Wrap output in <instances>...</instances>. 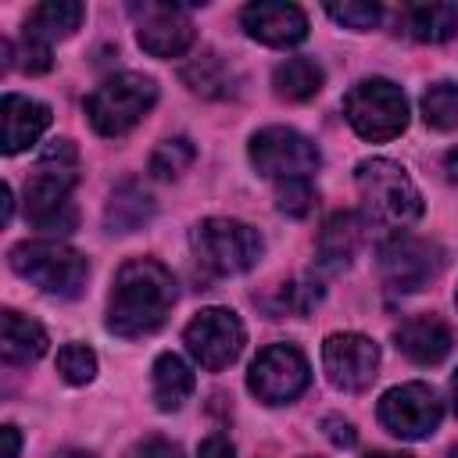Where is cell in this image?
Segmentation results:
<instances>
[{
    "label": "cell",
    "mask_w": 458,
    "mask_h": 458,
    "mask_svg": "<svg viewBox=\"0 0 458 458\" xmlns=\"http://www.w3.org/2000/svg\"><path fill=\"white\" fill-rule=\"evenodd\" d=\"M422 118L433 129H458V82H433L422 93Z\"/></svg>",
    "instance_id": "obj_26"
},
{
    "label": "cell",
    "mask_w": 458,
    "mask_h": 458,
    "mask_svg": "<svg viewBox=\"0 0 458 458\" xmlns=\"http://www.w3.org/2000/svg\"><path fill=\"white\" fill-rule=\"evenodd\" d=\"M47 68H50V43H43V39L25 32V39H21V72L39 75Z\"/></svg>",
    "instance_id": "obj_31"
},
{
    "label": "cell",
    "mask_w": 458,
    "mask_h": 458,
    "mask_svg": "<svg viewBox=\"0 0 458 458\" xmlns=\"http://www.w3.org/2000/svg\"><path fill=\"white\" fill-rule=\"evenodd\" d=\"M4 361L7 365H32L43 351H47V333L39 322L18 315V311H4Z\"/></svg>",
    "instance_id": "obj_21"
},
{
    "label": "cell",
    "mask_w": 458,
    "mask_h": 458,
    "mask_svg": "<svg viewBox=\"0 0 458 458\" xmlns=\"http://www.w3.org/2000/svg\"><path fill=\"white\" fill-rule=\"evenodd\" d=\"M136 21V39L154 57H179L193 43V21L179 4H132L129 7Z\"/></svg>",
    "instance_id": "obj_13"
},
{
    "label": "cell",
    "mask_w": 458,
    "mask_h": 458,
    "mask_svg": "<svg viewBox=\"0 0 458 458\" xmlns=\"http://www.w3.org/2000/svg\"><path fill=\"white\" fill-rule=\"evenodd\" d=\"M451 458H458V447H454V451H451Z\"/></svg>",
    "instance_id": "obj_40"
},
{
    "label": "cell",
    "mask_w": 458,
    "mask_h": 458,
    "mask_svg": "<svg viewBox=\"0 0 458 458\" xmlns=\"http://www.w3.org/2000/svg\"><path fill=\"white\" fill-rule=\"evenodd\" d=\"M182 82L190 86V89H197V93H204V97H225L233 86V75H229V68L215 57V54H200V57H193L190 64H182Z\"/></svg>",
    "instance_id": "obj_24"
},
{
    "label": "cell",
    "mask_w": 458,
    "mask_h": 458,
    "mask_svg": "<svg viewBox=\"0 0 458 458\" xmlns=\"http://www.w3.org/2000/svg\"><path fill=\"white\" fill-rule=\"evenodd\" d=\"M150 215V200L147 193H140L132 182H125L122 190H114L111 204H107V225L118 233H132L140 222H147Z\"/></svg>",
    "instance_id": "obj_25"
},
{
    "label": "cell",
    "mask_w": 458,
    "mask_h": 458,
    "mask_svg": "<svg viewBox=\"0 0 458 458\" xmlns=\"http://www.w3.org/2000/svg\"><path fill=\"white\" fill-rule=\"evenodd\" d=\"M322 429H326V437H329L336 447H351V444H354V426H351L347 419H340V415L322 419Z\"/></svg>",
    "instance_id": "obj_33"
},
{
    "label": "cell",
    "mask_w": 458,
    "mask_h": 458,
    "mask_svg": "<svg viewBox=\"0 0 458 458\" xmlns=\"http://www.w3.org/2000/svg\"><path fill=\"white\" fill-rule=\"evenodd\" d=\"M361 247V218L351 211H336L322 222L318 229V258L329 268H344L351 265V258Z\"/></svg>",
    "instance_id": "obj_19"
},
{
    "label": "cell",
    "mask_w": 458,
    "mask_h": 458,
    "mask_svg": "<svg viewBox=\"0 0 458 458\" xmlns=\"http://www.w3.org/2000/svg\"><path fill=\"white\" fill-rule=\"evenodd\" d=\"M150 390H154V401L161 411H175L193 394V372L186 369V361L179 354H161L150 372Z\"/></svg>",
    "instance_id": "obj_22"
},
{
    "label": "cell",
    "mask_w": 458,
    "mask_h": 458,
    "mask_svg": "<svg viewBox=\"0 0 458 458\" xmlns=\"http://www.w3.org/2000/svg\"><path fill=\"white\" fill-rule=\"evenodd\" d=\"M154 100H157V86L150 75L122 72V75L104 79L86 97V114L100 136H125L154 107Z\"/></svg>",
    "instance_id": "obj_5"
},
{
    "label": "cell",
    "mask_w": 458,
    "mask_h": 458,
    "mask_svg": "<svg viewBox=\"0 0 458 458\" xmlns=\"http://www.w3.org/2000/svg\"><path fill=\"white\" fill-rule=\"evenodd\" d=\"M272 86L283 100H311L322 89V68L308 57H290V61L276 64Z\"/></svg>",
    "instance_id": "obj_23"
},
{
    "label": "cell",
    "mask_w": 458,
    "mask_h": 458,
    "mask_svg": "<svg viewBox=\"0 0 458 458\" xmlns=\"http://www.w3.org/2000/svg\"><path fill=\"white\" fill-rule=\"evenodd\" d=\"M175 304V279L154 258H132L118 268L111 301H107V326L118 336H147L154 333Z\"/></svg>",
    "instance_id": "obj_1"
},
{
    "label": "cell",
    "mask_w": 458,
    "mask_h": 458,
    "mask_svg": "<svg viewBox=\"0 0 458 458\" xmlns=\"http://www.w3.org/2000/svg\"><path fill=\"white\" fill-rule=\"evenodd\" d=\"M261 236L258 229L236 222V218H208L193 229V250L197 258L218 272V276H236L258 265L261 258Z\"/></svg>",
    "instance_id": "obj_7"
},
{
    "label": "cell",
    "mask_w": 458,
    "mask_h": 458,
    "mask_svg": "<svg viewBox=\"0 0 458 458\" xmlns=\"http://www.w3.org/2000/svg\"><path fill=\"white\" fill-rule=\"evenodd\" d=\"M444 268V250L419 236H394L379 243V276L397 293H415L429 286Z\"/></svg>",
    "instance_id": "obj_9"
},
{
    "label": "cell",
    "mask_w": 458,
    "mask_h": 458,
    "mask_svg": "<svg viewBox=\"0 0 458 458\" xmlns=\"http://www.w3.org/2000/svg\"><path fill=\"white\" fill-rule=\"evenodd\" d=\"M79 179V154L68 140H54L36 172L25 182V218L43 233H72L75 229V204L72 186Z\"/></svg>",
    "instance_id": "obj_2"
},
{
    "label": "cell",
    "mask_w": 458,
    "mask_h": 458,
    "mask_svg": "<svg viewBox=\"0 0 458 458\" xmlns=\"http://www.w3.org/2000/svg\"><path fill=\"white\" fill-rule=\"evenodd\" d=\"M57 458H93L89 451H75V447H68V451H61Z\"/></svg>",
    "instance_id": "obj_37"
},
{
    "label": "cell",
    "mask_w": 458,
    "mask_h": 458,
    "mask_svg": "<svg viewBox=\"0 0 458 458\" xmlns=\"http://www.w3.org/2000/svg\"><path fill=\"white\" fill-rule=\"evenodd\" d=\"M82 18H86V7L82 4H75V0H47V4H39V7L29 11L25 32L36 36V39H43V43H50V39L72 36Z\"/></svg>",
    "instance_id": "obj_20"
},
{
    "label": "cell",
    "mask_w": 458,
    "mask_h": 458,
    "mask_svg": "<svg viewBox=\"0 0 458 458\" xmlns=\"http://www.w3.org/2000/svg\"><path fill=\"white\" fill-rule=\"evenodd\" d=\"M240 21L247 36L265 47H293L308 36V18L297 4H276V0L247 4L240 11Z\"/></svg>",
    "instance_id": "obj_15"
},
{
    "label": "cell",
    "mask_w": 458,
    "mask_h": 458,
    "mask_svg": "<svg viewBox=\"0 0 458 458\" xmlns=\"http://www.w3.org/2000/svg\"><path fill=\"white\" fill-rule=\"evenodd\" d=\"M11 268L54 297H79L89 276L86 258L57 240H25L11 247Z\"/></svg>",
    "instance_id": "obj_4"
},
{
    "label": "cell",
    "mask_w": 458,
    "mask_h": 458,
    "mask_svg": "<svg viewBox=\"0 0 458 458\" xmlns=\"http://www.w3.org/2000/svg\"><path fill=\"white\" fill-rule=\"evenodd\" d=\"M369 458H408V454H390V451H379V454H369Z\"/></svg>",
    "instance_id": "obj_39"
},
{
    "label": "cell",
    "mask_w": 458,
    "mask_h": 458,
    "mask_svg": "<svg viewBox=\"0 0 458 458\" xmlns=\"http://www.w3.org/2000/svg\"><path fill=\"white\" fill-rule=\"evenodd\" d=\"M247 386L265 404H286L308 386V361L293 344H268L254 358Z\"/></svg>",
    "instance_id": "obj_11"
},
{
    "label": "cell",
    "mask_w": 458,
    "mask_h": 458,
    "mask_svg": "<svg viewBox=\"0 0 458 458\" xmlns=\"http://www.w3.org/2000/svg\"><path fill=\"white\" fill-rule=\"evenodd\" d=\"M394 340H397V351L408 354L415 365H440L454 344L451 329L437 315H415V318L401 322Z\"/></svg>",
    "instance_id": "obj_16"
},
{
    "label": "cell",
    "mask_w": 458,
    "mask_h": 458,
    "mask_svg": "<svg viewBox=\"0 0 458 458\" xmlns=\"http://www.w3.org/2000/svg\"><path fill=\"white\" fill-rule=\"evenodd\" d=\"M322 365L336 390H365L379 369V347L361 333H333L322 344Z\"/></svg>",
    "instance_id": "obj_14"
},
{
    "label": "cell",
    "mask_w": 458,
    "mask_h": 458,
    "mask_svg": "<svg viewBox=\"0 0 458 458\" xmlns=\"http://www.w3.org/2000/svg\"><path fill=\"white\" fill-rule=\"evenodd\" d=\"M397 25L419 43H444L458 29V4H408Z\"/></svg>",
    "instance_id": "obj_18"
},
{
    "label": "cell",
    "mask_w": 458,
    "mask_h": 458,
    "mask_svg": "<svg viewBox=\"0 0 458 458\" xmlns=\"http://www.w3.org/2000/svg\"><path fill=\"white\" fill-rule=\"evenodd\" d=\"M193 157H197L193 143H190L186 136H175V140L157 143V150L150 154V172H154L157 179H175L179 172H186V168H190V161H193Z\"/></svg>",
    "instance_id": "obj_27"
},
{
    "label": "cell",
    "mask_w": 458,
    "mask_h": 458,
    "mask_svg": "<svg viewBox=\"0 0 458 458\" xmlns=\"http://www.w3.org/2000/svg\"><path fill=\"white\" fill-rule=\"evenodd\" d=\"M440 397L426 383H404L379 397V422L401 440H422L440 426Z\"/></svg>",
    "instance_id": "obj_12"
},
{
    "label": "cell",
    "mask_w": 458,
    "mask_h": 458,
    "mask_svg": "<svg viewBox=\"0 0 458 458\" xmlns=\"http://www.w3.org/2000/svg\"><path fill=\"white\" fill-rule=\"evenodd\" d=\"M444 165H447L451 182H458V147H454V150H447V161H444Z\"/></svg>",
    "instance_id": "obj_36"
},
{
    "label": "cell",
    "mask_w": 458,
    "mask_h": 458,
    "mask_svg": "<svg viewBox=\"0 0 458 458\" xmlns=\"http://www.w3.org/2000/svg\"><path fill=\"white\" fill-rule=\"evenodd\" d=\"M186 351L193 354L197 365L208 372H218L233 365L243 351V326L229 308H204L182 333Z\"/></svg>",
    "instance_id": "obj_10"
},
{
    "label": "cell",
    "mask_w": 458,
    "mask_h": 458,
    "mask_svg": "<svg viewBox=\"0 0 458 458\" xmlns=\"http://www.w3.org/2000/svg\"><path fill=\"white\" fill-rule=\"evenodd\" d=\"M4 458H18V429L14 426H4Z\"/></svg>",
    "instance_id": "obj_35"
},
{
    "label": "cell",
    "mask_w": 458,
    "mask_h": 458,
    "mask_svg": "<svg viewBox=\"0 0 458 458\" xmlns=\"http://www.w3.org/2000/svg\"><path fill=\"white\" fill-rule=\"evenodd\" d=\"M326 14L344 25V29H354V32H365V29H376L379 18H383V7L379 4H361V0H347V4H326Z\"/></svg>",
    "instance_id": "obj_29"
},
{
    "label": "cell",
    "mask_w": 458,
    "mask_h": 458,
    "mask_svg": "<svg viewBox=\"0 0 458 458\" xmlns=\"http://www.w3.org/2000/svg\"><path fill=\"white\" fill-rule=\"evenodd\" d=\"M454 301H458V293H454Z\"/></svg>",
    "instance_id": "obj_41"
},
{
    "label": "cell",
    "mask_w": 458,
    "mask_h": 458,
    "mask_svg": "<svg viewBox=\"0 0 458 458\" xmlns=\"http://www.w3.org/2000/svg\"><path fill=\"white\" fill-rule=\"evenodd\" d=\"M318 147L301 136L297 129H283V125H272V129H261L250 136V165L265 175V179H308L315 168H318Z\"/></svg>",
    "instance_id": "obj_8"
},
{
    "label": "cell",
    "mask_w": 458,
    "mask_h": 458,
    "mask_svg": "<svg viewBox=\"0 0 458 458\" xmlns=\"http://www.w3.org/2000/svg\"><path fill=\"white\" fill-rule=\"evenodd\" d=\"M451 394H454V411H458V372H454V379H451Z\"/></svg>",
    "instance_id": "obj_38"
},
{
    "label": "cell",
    "mask_w": 458,
    "mask_h": 458,
    "mask_svg": "<svg viewBox=\"0 0 458 458\" xmlns=\"http://www.w3.org/2000/svg\"><path fill=\"white\" fill-rule=\"evenodd\" d=\"M129 458H182V454H179V447H175L172 440H165V437H147V440H140V444L129 451Z\"/></svg>",
    "instance_id": "obj_32"
},
{
    "label": "cell",
    "mask_w": 458,
    "mask_h": 458,
    "mask_svg": "<svg viewBox=\"0 0 458 458\" xmlns=\"http://www.w3.org/2000/svg\"><path fill=\"white\" fill-rule=\"evenodd\" d=\"M276 204L279 211L293 215V218H304L311 208H315V186L311 179H286L276 186Z\"/></svg>",
    "instance_id": "obj_30"
},
{
    "label": "cell",
    "mask_w": 458,
    "mask_h": 458,
    "mask_svg": "<svg viewBox=\"0 0 458 458\" xmlns=\"http://www.w3.org/2000/svg\"><path fill=\"white\" fill-rule=\"evenodd\" d=\"M354 182L365 204V215L386 229H404L422 215V197L411 175L390 157H369L354 168Z\"/></svg>",
    "instance_id": "obj_3"
},
{
    "label": "cell",
    "mask_w": 458,
    "mask_h": 458,
    "mask_svg": "<svg viewBox=\"0 0 458 458\" xmlns=\"http://www.w3.org/2000/svg\"><path fill=\"white\" fill-rule=\"evenodd\" d=\"M4 154H18L25 150L29 143H36L43 136V129L50 125V107L39 104V100H29V97H18V93H7L4 97Z\"/></svg>",
    "instance_id": "obj_17"
},
{
    "label": "cell",
    "mask_w": 458,
    "mask_h": 458,
    "mask_svg": "<svg viewBox=\"0 0 458 458\" xmlns=\"http://www.w3.org/2000/svg\"><path fill=\"white\" fill-rule=\"evenodd\" d=\"M344 114L365 140H394L408 125V100L390 79H361L344 97Z\"/></svg>",
    "instance_id": "obj_6"
},
{
    "label": "cell",
    "mask_w": 458,
    "mask_h": 458,
    "mask_svg": "<svg viewBox=\"0 0 458 458\" xmlns=\"http://www.w3.org/2000/svg\"><path fill=\"white\" fill-rule=\"evenodd\" d=\"M197 458H236V447L229 444V437H222V433H215V437H208V440L200 444V451H197Z\"/></svg>",
    "instance_id": "obj_34"
},
{
    "label": "cell",
    "mask_w": 458,
    "mask_h": 458,
    "mask_svg": "<svg viewBox=\"0 0 458 458\" xmlns=\"http://www.w3.org/2000/svg\"><path fill=\"white\" fill-rule=\"evenodd\" d=\"M57 372H61L64 383L82 386V383H89L93 372H97V354H93L86 344H68V347L57 351Z\"/></svg>",
    "instance_id": "obj_28"
}]
</instances>
